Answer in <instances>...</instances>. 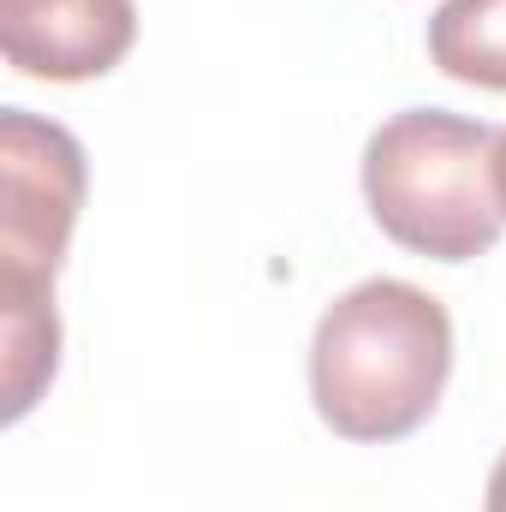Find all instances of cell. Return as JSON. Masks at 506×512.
Here are the masks:
<instances>
[{
  "instance_id": "7a4b0ae2",
  "label": "cell",
  "mask_w": 506,
  "mask_h": 512,
  "mask_svg": "<svg viewBox=\"0 0 506 512\" xmlns=\"http://www.w3.org/2000/svg\"><path fill=\"white\" fill-rule=\"evenodd\" d=\"M495 143V126L447 108L393 114L364 143V203L376 227L429 262L489 256L506 227L495 203Z\"/></svg>"
},
{
  "instance_id": "8992f818",
  "label": "cell",
  "mask_w": 506,
  "mask_h": 512,
  "mask_svg": "<svg viewBox=\"0 0 506 512\" xmlns=\"http://www.w3.org/2000/svg\"><path fill=\"white\" fill-rule=\"evenodd\" d=\"M60 370V316L54 298L0 292V387H6V423H18Z\"/></svg>"
},
{
  "instance_id": "5b68a950",
  "label": "cell",
  "mask_w": 506,
  "mask_h": 512,
  "mask_svg": "<svg viewBox=\"0 0 506 512\" xmlns=\"http://www.w3.org/2000/svg\"><path fill=\"white\" fill-rule=\"evenodd\" d=\"M429 60L453 84L506 96V0H441L429 18Z\"/></svg>"
},
{
  "instance_id": "6da1fadb",
  "label": "cell",
  "mask_w": 506,
  "mask_h": 512,
  "mask_svg": "<svg viewBox=\"0 0 506 512\" xmlns=\"http://www.w3.org/2000/svg\"><path fill=\"white\" fill-rule=\"evenodd\" d=\"M453 376V322L411 280H364L340 292L310 340V399L340 441L417 435Z\"/></svg>"
},
{
  "instance_id": "3957f363",
  "label": "cell",
  "mask_w": 506,
  "mask_h": 512,
  "mask_svg": "<svg viewBox=\"0 0 506 512\" xmlns=\"http://www.w3.org/2000/svg\"><path fill=\"white\" fill-rule=\"evenodd\" d=\"M84 191L90 167L72 131L24 108L0 114V292L54 298Z\"/></svg>"
},
{
  "instance_id": "52a82bcc",
  "label": "cell",
  "mask_w": 506,
  "mask_h": 512,
  "mask_svg": "<svg viewBox=\"0 0 506 512\" xmlns=\"http://www.w3.org/2000/svg\"><path fill=\"white\" fill-rule=\"evenodd\" d=\"M483 512H506V453L495 459V471H489V495H483Z\"/></svg>"
},
{
  "instance_id": "ba28073f",
  "label": "cell",
  "mask_w": 506,
  "mask_h": 512,
  "mask_svg": "<svg viewBox=\"0 0 506 512\" xmlns=\"http://www.w3.org/2000/svg\"><path fill=\"white\" fill-rule=\"evenodd\" d=\"M495 203H501V215H506V131H501V143H495Z\"/></svg>"
},
{
  "instance_id": "277c9868",
  "label": "cell",
  "mask_w": 506,
  "mask_h": 512,
  "mask_svg": "<svg viewBox=\"0 0 506 512\" xmlns=\"http://www.w3.org/2000/svg\"><path fill=\"white\" fill-rule=\"evenodd\" d=\"M137 42L131 0H0V54L24 78L90 84Z\"/></svg>"
}]
</instances>
